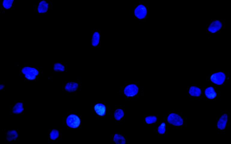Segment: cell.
Instances as JSON below:
<instances>
[{
	"label": "cell",
	"mask_w": 231,
	"mask_h": 144,
	"mask_svg": "<svg viewBox=\"0 0 231 144\" xmlns=\"http://www.w3.org/2000/svg\"><path fill=\"white\" fill-rule=\"evenodd\" d=\"M21 71L25 77L29 80H34L38 74V71L36 69L29 67L24 68Z\"/></svg>",
	"instance_id": "1"
},
{
	"label": "cell",
	"mask_w": 231,
	"mask_h": 144,
	"mask_svg": "<svg viewBox=\"0 0 231 144\" xmlns=\"http://www.w3.org/2000/svg\"><path fill=\"white\" fill-rule=\"evenodd\" d=\"M168 123L176 126H182L183 124L182 118L176 114L172 113L167 117Z\"/></svg>",
	"instance_id": "2"
},
{
	"label": "cell",
	"mask_w": 231,
	"mask_h": 144,
	"mask_svg": "<svg viewBox=\"0 0 231 144\" xmlns=\"http://www.w3.org/2000/svg\"><path fill=\"white\" fill-rule=\"evenodd\" d=\"M81 120L78 116L71 114L67 119V124L70 128H76L80 126Z\"/></svg>",
	"instance_id": "3"
},
{
	"label": "cell",
	"mask_w": 231,
	"mask_h": 144,
	"mask_svg": "<svg viewBox=\"0 0 231 144\" xmlns=\"http://www.w3.org/2000/svg\"><path fill=\"white\" fill-rule=\"evenodd\" d=\"M226 76L222 72H218L214 73L210 77L211 81L217 85H222L225 80Z\"/></svg>",
	"instance_id": "4"
},
{
	"label": "cell",
	"mask_w": 231,
	"mask_h": 144,
	"mask_svg": "<svg viewBox=\"0 0 231 144\" xmlns=\"http://www.w3.org/2000/svg\"><path fill=\"white\" fill-rule=\"evenodd\" d=\"M139 88L135 84H131L126 86L124 90L125 95L127 96H134L137 95Z\"/></svg>",
	"instance_id": "5"
},
{
	"label": "cell",
	"mask_w": 231,
	"mask_h": 144,
	"mask_svg": "<svg viewBox=\"0 0 231 144\" xmlns=\"http://www.w3.org/2000/svg\"><path fill=\"white\" fill-rule=\"evenodd\" d=\"M135 15L137 18L143 19L147 15V10L146 7L142 5H140L136 8L134 11Z\"/></svg>",
	"instance_id": "6"
},
{
	"label": "cell",
	"mask_w": 231,
	"mask_h": 144,
	"mask_svg": "<svg viewBox=\"0 0 231 144\" xmlns=\"http://www.w3.org/2000/svg\"><path fill=\"white\" fill-rule=\"evenodd\" d=\"M222 26V23L220 21L215 20L210 24L208 27V31L212 33H215L221 29Z\"/></svg>",
	"instance_id": "7"
},
{
	"label": "cell",
	"mask_w": 231,
	"mask_h": 144,
	"mask_svg": "<svg viewBox=\"0 0 231 144\" xmlns=\"http://www.w3.org/2000/svg\"><path fill=\"white\" fill-rule=\"evenodd\" d=\"M228 120V115L227 114H223L220 119L218 120L217 122V127L219 129L223 130L225 129L227 123V122Z\"/></svg>",
	"instance_id": "8"
},
{
	"label": "cell",
	"mask_w": 231,
	"mask_h": 144,
	"mask_svg": "<svg viewBox=\"0 0 231 144\" xmlns=\"http://www.w3.org/2000/svg\"><path fill=\"white\" fill-rule=\"evenodd\" d=\"M96 113L100 116H103L106 113V107L102 104H98L95 105L94 108Z\"/></svg>",
	"instance_id": "9"
},
{
	"label": "cell",
	"mask_w": 231,
	"mask_h": 144,
	"mask_svg": "<svg viewBox=\"0 0 231 144\" xmlns=\"http://www.w3.org/2000/svg\"><path fill=\"white\" fill-rule=\"evenodd\" d=\"M78 84L75 82H69L65 86V89L66 91L69 92H73L76 91L78 89Z\"/></svg>",
	"instance_id": "10"
},
{
	"label": "cell",
	"mask_w": 231,
	"mask_h": 144,
	"mask_svg": "<svg viewBox=\"0 0 231 144\" xmlns=\"http://www.w3.org/2000/svg\"><path fill=\"white\" fill-rule=\"evenodd\" d=\"M49 9V4L44 1H41L38 5L37 11L38 13H46Z\"/></svg>",
	"instance_id": "11"
},
{
	"label": "cell",
	"mask_w": 231,
	"mask_h": 144,
	"mask_svg": "<svg viewBox=\"0 0 231 144\" xmlns=\"http://www.w3.org/2000/svg\"><path fill=\"white\" fill-rule=\"evenodd\" d=\"M206 96L209 99H213L216 96L217 94L213 87H209L205 90Z\"/></svg>",
	"instance_id": "12"
},
{
	"label": "cell",
	"mask_w": 231,
	"mask_h": 144,
	"mask_svg": "<svg viewBox=\"0 0 231 144\" xmlns=\"http://www.w3.org/2000/svg\"><path fill=\"white\" fill-rule=\"evenodd\" d=\"M189 92L190 95L192 96L199 97L201 95V91L199 88L192 86L190 88Z\"/></svg>",
	"instance_id": "13"
},
{
	"label": "cell",
	"mask_w": 231,
	"mask_h": 144,
	"mask_svg": "<svg viewBox=\"0 0 231 144\" xmlns=\"http://www.w3.org/2000/svg\"><path fill=\"white\" fill-rule=\"evenodd\" d=\"M113 141L116 144H126V143L124 137L119 134H116L114 135Z\"/></svg>",
	"instance_id": "14"
},
{
	"label": "cell",
	"mask_w": 231,
	"mask_h": 144,
	"mask_svg": "<svg viewBox=\"0 0 231 144\" xmlns=\"http://www.w3.org/2000/svg\"><path fill=\"white\" fill-rule=\"evenodd\" d=\"M18 137V134L16 130H10L8 131L7 135V139L8 141L16 140Z\"/></svg>",
	"instance_id": "15"
},
{
	"label": "cell",
	"mask_w": 231,
	"mask_h": 144,
	"mask_svg": "<svg viewBox=\"0 0 231 144\" xmlns=\"http://www.w3.org/2000/svg\"><path fill=\"white\" fill-rule=\"evenodd\" d=\"M23 111H24V108H23V103H17L13 107L12 112L14 114H19L21 113Z\"/></svg>",
	"instance_id": "16"
},
{
	"label": "cell",
	"mask_w": 231,
	"mask_h": 144,
	"mask_svg": "<svg viewBox=\"0 0 231 144\" xmlns=\"http://www.w3.org/2000/svg\"><path fill=\"white\" fill-rule=\"evenodd\" d=\"M100 34L99 33L96 32L93 33L92 39V45L93 47H97L99 42Z\"/></svg>",
	"instance_id": "17"
},
{
	"label": "cell",
	"mask_w": 231,
	"mask_h": 144,
	"mask_svg": "<svg viewBox=\"0 0 231 144\" xmlns=\"http://www.w3.org/2000/svg\"><path fill=\"white\" fill-rule=\"evenodd\" d=\"M124 113L123 110L121 109H117L115 111L114 114V117L117 120H120L124 116Z\"/></svg>",
	"instance_id": "18"
},
{
	"label": "cell",
	"mask_w": 231,
	"mask_h": 144,
	"mask_svg": "<svg viewBox=\"0 0 231 144\" xmlns=\"http://www.w3.org/2000/svg\"><path fill=\"white\" fill-rule=\"evenodd\" d=\"M53 69L56 72H64L65 71V67L60 63H56L54 64Z\"/></svg>",
	"instance_id": "19"
},
{
	"label": "cell",
	"mask_w": 231,
	"mask_h": 144,
	"mask_svg": "<svg viewBox=\"0 0 231 144\" xmlns=\"http://www.w3.org/2000/svg\"><path fill=\"white\" fill-rule=\"evenodd\" d=\"M13 2V0H4L2 3V5L6 9H9L12 7Z\"/></svg>",
	"instance_id": "20"
},
{
	"label": "cell",
	"mask_w": 231,
	"mask_h": 144,
	"mask_svg": "<svg viewBox=\"0 0 231 144\" xmlns=\"http://www.w3.org/2000/svg\"><path fill=\"white\" fill-rule=\"evenodd\" d=\"M145 120L147 124H153L157 121V119L155 116H148L145 118Z\"/></svg>",
	"instance_id": "21"
},
{
	"label": "cell",
	"mask_w": 231,
	"mask_h": 144,
	"mask_svg": "<svg viewBox=\"0 0 231 144\" xmlns=\"http://www.w3.org/2000/svg\"><path fill=\"white\" fill-rule=\"evenodd\" d=\"M59 136V131L56 129L52 130L50 134V137L52 140H55L57 139L58 137Z\"/></svg>",
	"instance_id": "22"
},
{
	"label": "cell",
	"mask_w": 231,
	"mask_h": 144,
	"mask_svg": "<svg viewBox=\"0 0 231 144\" xmlns=\"http://www.w3.org/2000/svg\"><path fill=\"white\" fill-rule=\"evenodd\" d=\"M166 124L164 122L162 123L160 126L158 127V131L160 134H164L165 132Z\"/></svg>",
	"instance_id": "23"
},
{
	"label": "cell",
	"mask_w": 231,
	"mask_h": 144,
	"mask_svg": "<svg viewBox=\"0 0 231 144\" xmlns=\"http://www.w3.org/2000/svg\"><path fill=\"white\" fill-rule=\"evenodd\" d=\"M4 87H5V86H4V85H1V84H0V91L3 89L4 88Z\"/></svg>",
	"instance_id": "24"
}]
</instances>
